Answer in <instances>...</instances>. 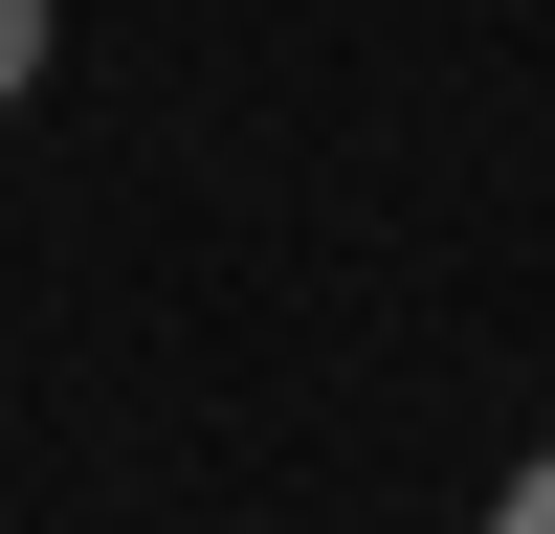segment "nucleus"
Segmentation results:
<instances>
[{"label":"nucleus","mask_w":555,"mask_h":534,"mask_svg":"<svg viewBox=\"0 0 555 534\" xmlns=\"http://www.w3.org/2000/svg\"><path fill=\"white\" fill-rule=\"evenodd\" d=\"M489 534H555V445H533V468H512V490H489Z\"/></svg>","instance_id":"obj_2"},{"label":"nucleus","mask_w":555,"mask_h":534,"mask_svg":"<svg viewBox=\"0 0 555 534\" xmlns=\"http://www.w3.org/2000/svg\"><path fill=\"white\" fill-rule=\"evenodd\" d=\"M23 89H44V0H0V112H23Z\"/></svg>","instance_id":"obj_1"}]
</instances>
